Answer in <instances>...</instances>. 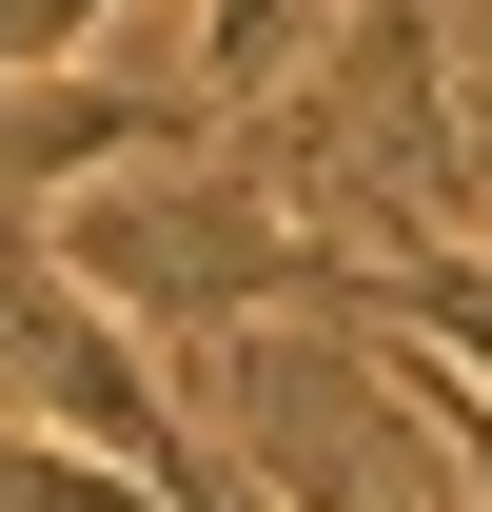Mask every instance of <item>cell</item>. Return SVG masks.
<instances>
[{"mask_svg":"<svg viewBox=\"0 0 492 512\" xmlns=\"http://www.w3.org/2000/svg\"><path fill=\"white\" fill-rule=\"evenodd\" d=\"M374 394H394V414L453 453V493L492 512V375H473V355H433V335H374Z\"/></svg>","mask_w":492,"mask_h":512,"instance_id":"obj_1","label":"cell"}]
</instances>
